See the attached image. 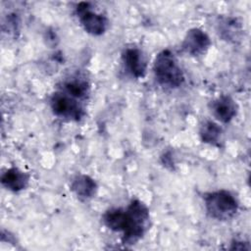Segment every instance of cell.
<instances>
[{
    "instance_id": "cell-3",
    "label": "cell",
    "mask_w": 251,
    "mask_h": 251,
    "mask_svg": "<svg viewBox=\"0 0 251 251\" xmlns=\"http://www.w3.org/2000/svg\"><path fill=\"white\" fill-rule=\"evenodd\" d=\"M207 214L217 221H228L238 211V201L228 190L220 189L209 192L204 197Z\"/></svg>"
},
{
    "instance_id": "cell-4",
    "label": "cell",
    "mask_w": 251,
    "mask_h": 251,
    "mask_svg": "<svg viewBox=\"0 0 251 251\" xmlns=\"http://www.w3.org/2000/svg\"><path fill=\"white\" fill-rule=\"evenodd\" d=\"M50 108L55 116L67 121L78 122L85 115L84 108L79 100L62 90L52 94Z\"/></svg>"
},
{
    "instance_id": "cell-11",
    "label": "cell",
    "mask_w": 251,
    "mask_h": 251,
    "mask_svg": "<svg viewBox=\"0 0 251 251\" xmlns=\"http://www.w3.org/2000/svg\"><path fill=\"white\" fill-rule=\"evenodd\" d=\"M62 91L81 100L86 98L89 93V83L80 75H73L63 82Z\"/></svg>"
},
{
    "instance_id": "cell-10",
    "label": "cell",
    "mask_w": 251,
    "mask_h": 251,
    "mask_svg": "<svg viewBox=\"0 0 251 251\" xmlns=\"http://www.w3.org/2000/svg\"><path fill=\"white\" fill-rule=\"evenodd\" d=\"M1 182L4 187L13 192H19L27 187L29 183V175L19 168L8 169L1 176Z\"/></svg>"
},
{
    "instance_id": "cell-6",
    "label": "cell",
    "mask_w": 251,
    "mask_h": 251,
    "mask_svg": "<svg viewBox=\"0 0 251 251\" xmlns=\"http://www.w3.org/2000/svg\"><path fill=\"white\" fill-rule=\"evenodd\" d=\"M212 42L209 35L198 27H193L187 30L182 42V50L193 57H198L207 52Z\"/></svg>"
},
{
    "instance_id": "cell-5",
    "label": "cell",
    "mask_w": 251,
    "mask_h": 251,
    "mask_svg": "<svg viewBox=\"0 0 251 251\" xmlns=\"http://www.w3.org/2000/svg\"><path fill=\"white\" fill-rule=\"evenodd\" d=\"M75 15L83 29L93 36H100L108 29L109 21L106 16L93 11L88 2L78 3L75 7Z\"/></svg>"
},
{
    "instance_id": "cell-12",
    "label": "cell",
    "mask_w": 251,
    "mask_h": 251,
    "mask_svg": "<svg viewBox=\"0 0 251 251\" xmlns=\"http://www.w3.org/2000/svg\"><path fill=\"white\" fill-rule=\"evenodd\" d=\"M219 25V34L226 40L236 41L240 38L242 32V25L236 18H225Z\"/></svg>"
},
{
    "instance_id": "cell-2",
    "label": "cell",
    "mask_w": 251,
    "mask_h": 251,
    "mask_svg": "<svg viewBox=\"0 0 251 251\" xmlns=\"http://www.w3.org/2000/svg\"><path fill=\"white\" fill-rule=\"evenodd\" d=\"M153 73L157 82L166 88H178L184 82V74L175 54L164 49L157 54L153 63Z\"/></svg>"
},
{
    "instance_id": "cell-13",
    "label": "cell",
    "mask_w": 251,
    "mask_h": 251,
    "mask_svg": "<svg viewBox=\"0 0 251 251\" xmlns=\"http://www.w3.org/2000/svg\"><path fill=\"white\" fill-rule=\"evenodd\" d=\"M222 127L213 121H205L199 129V136L204 143L220 145L222 137Z\"/></svg>"
},
{
    "instance_id": "cell-9",
    "label": "cell",
    "mask_w": 251,
    "mask_h": 251,
    "mask_svg": "<svg viewBox=\"0 0 251 251\" xmlns=\"http://www.w3.org/2000/svg\"><path fill=\"white\" fill-rule=\"evenodd\" d=\"M71 190L79 199L87 200L92 198L97 192V183L89 176L84 174L76 175L71 182Z\"/></svg>"
},
{
    "instance_id": "cell-7",
    "label": "cell",
    "mask_w": 251,
    "mask_h": 251,
    "mask_svg": "<svg viewBox=\"0 0 251 251\" xmlns=\"http://www.w3.org/2000/svg\"><path fill=\"white\" fill-rule=\"evenodd\" d=\"M126 72L135 78H142L147 71V60L143 52L136 47H128L122 54Z\"/></svg>"
},
{
    "instance_id": "cell-1",
    "label": "cell",
    "mask_w": 251,
    "mask_h": 251,
    "mask_svg": "<svg viewBox=\"0 0 251 251\" xmlns=\"http://www.w3.org/2000/svg\"><path fill=\"white\" fill-rule=\"evenodd\" d=\"M102 219L108 228L123 233L122 243L125 245H132L139 241L150 225L149 209L138 199H132L126 208L107 210Z\"/></svg>"
},
{
    "instance_id": "cell-8",
    "label": "cell",
    "mask_w": 251,
    "mask_h": 251,
    "mask_svg": "<svg viewBox=\"0 0 251 251\" xmlns=\"http://www.w3.org/2000/svg\"><path fill=\"white\" fill-rule=\"evenodd\" d=\"M210 109L219 122L227 124L237 115L238 105L231 96L224 94L211 102Z\"/></svg>"
}]
</instances>
